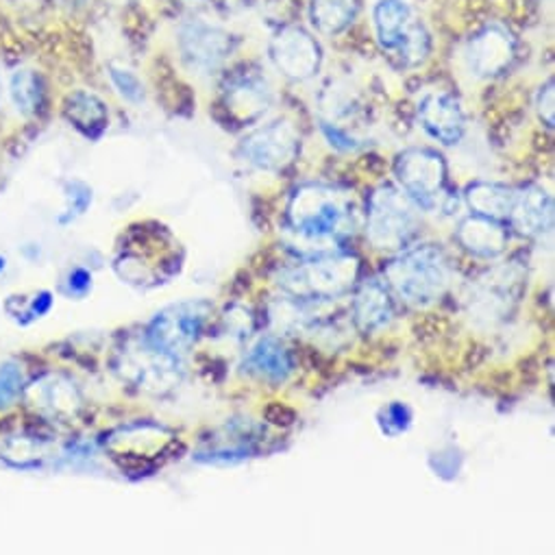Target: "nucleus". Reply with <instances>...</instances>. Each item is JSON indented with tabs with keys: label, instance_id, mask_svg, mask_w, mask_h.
I'll return each instance as SVG.
<instances>
[{
	"label": "nucleus",
	"instance_id": "obj_1",
	"mask_svg": "<svg viewBox=\"0 0 555 555\" xmlns=\"http://www.w3.org/2000/svg\"><path fill=\"white\" fill-rule=\"evenodd\" d=\"M356 205L351 196L334 185L308 183L301 185L288 203V229L299 242L310 244L304 257L332 253L336 246L356 233Z\"/></svg>",
	"mask_w": 555,
	"mask_h": 555
},
{
	"label": "nucleus",
	"instance_id": "obj_2",
	"mask_svg": "<svg viewBox=\"0 0 555 555\" xmlns=\"http://www.w3.org/2000/svg\"><path fill=\"white\" fill-rule=\"evenodd\" d=\"M453 280V266L436 244L405 246L384 266V284L412 308H429L444 297Z\"/></svg>",
	"mask_w": 555,
	"mask_h": 555
},
{
	"label": "nucleus",
	"instance_id": "obj_3",
	"mask_svg": "<svg viewBox=\"0 0 555 555\" xmlns=\"http://www.w3.org/2000/svg\"><path fill=\"white\" fill-rule=\"evenodd\" d=\"M360 263L349 253L310 255L301 263L280 274V286L286 295L301 304L336 301L351 293L358 282Z\"/></svg>",
	"mask_w": 555,
	"mask_h": 555
},
{
	"label": "nucleus",
	"instance_id": "obj_4",
	"mask_svg": "<svg viewBox=\"0 0 555 555\" xmlns=\"http://www.w3.org/2000/svg\"><path fill=\"white\" fill-rule=\"evenodd\" d=\"M377 42L403 68H416L431 53V36L408 0H377L373 8Z\"/></svg>",
	"mask_w": 555,
	"mask_h": 555
},
{
	"label": "nucleus",
	"instance_id": "obj_5",
	"mask_svg": "<svg viewBox=\"0 0 555 555\" xmlns=\"http://www.w3.org/2000/svg\"><path fill=\"white\" fill-rule=\"evenodd\" d=\"M395 175L410 201L425 211L453 214L455 196L447 190V164L440 153L429 149H410L397 157Z\"/></svg>",
	"mask_w": 555,
	"mask_h": 555
},
{
	"label": "nucleus",
	"instance_id": "obj_6",
	"mask_svg": "<svg viewBox=\"0 0 555 555\" xmlns=\"http://www.w3.org/2000/svg\"><path fill=\"white\" fill-rule=\"evenodd\" d=\"M418 207L392 185L377 188L366 207V237L375 248L403 250L418 233Z\"/></svg>",
	"mask_w": 555,
	"mask_h": 555
},
{
	"label": "nucleus",
	"instance_id": "obj_7",
	"mask_svg": "<svg viewBox=\"0 0 555 555\" xmlns=\"http://www.w3.org/2000/svg\"><path fill=\"white\" fill-rule=\"evenodd\" d=\"M116 371L125 382L149 395H164L183 379L179 356L153 347L146 338L142 345H127L118 353Z\"/></svg>",
	"mask_w": 555,
	"mask_h": 555
},
{
	"label": "nucleus",
	"instance_id": "obj_8",
	"mask_svg": "<svg viewBox=\"0 0 555 555\" xmlns=\"http://www.w3.org/2000/svg\"><path fill=\"white\" fill-rule=\"evenodd\" d=\"M211 317V304L203 299L181 301L159 310L146 327L144 338L168 353H188L201 334L205 332Z\"/></svg>",
	"mask_w": 555,
	"mask_h": 555
},
{
	"label": "nucleus",
	"instance_id": "obj_9",
	"mask_svg": "<svg viewBox=\"0 0 555 555\" xmlns=\"http://www.w3.org/2000/svg\"><path fill=\"white\" fill-rule=\"evenodd\" d=\"M301 149L299 131L288 120H274L255 129L240 144L242 159L263 172H282L288 168Z\"/></svg>",
	"mask_w": 555,
	"mask_h": 555
},
{
	"label": "nucleus",
	"instance_id": "obj_10",
	"mask_svg": "<svg viewBox=\"0 0 555 555\" xmlns=\"http://www.w3.org/2000/svg\"><path fill=\"white\" fill-rule=\"evenodd\" d=\"M177 42L183 64L196 75H214L233 51L231 34L205 21L185 23L179 29Z\"/></svg>",
	"mask_w": 555,
	"mask_h": 555
},
{
	"label": "nucleus",
	"instance_id": "obj_11",
	"mask_svg": "<svg viewBox=\"0 0 555 555\" xmlns=\"http://www.w3.org/2000/svg\"><path fill=\"white\" fill-rule=\"evenodd\" d=\"M270 60L288 79L308 81L319 73L323 53L312 34L301 27H284L270 40Z\"/></svg>",
	"mask_w": 555,
	"mask_h": 555
},
{
	"label": "nucleus",
	"instance_id": "obj_12",
	"mask_svg": "<svg viewBox=\"0 0 555 555\" xmlns=\"http://www.w3.org/2000/svg\"><path fill=\"white\" fill-rule=\"evenodd\" d=\"M464 57L473 75L483 79L499 77L512 66L516 57V42L501 25H486L468 40Z\"/></svg>",
	"mask_w": 555,
	"mask_h": 555
},
{
	"label": "nucleus",
	"instance_id": "obj_13",
	"mask_svg": "<svg viewBox=\"0 0 555 555\" xmlns=\"http://www.w3.org/2000/svg\"><path fill=\"white\" fill-rule=\"evenodd\" d=\"M224 109L242 125L255 122L272 103V92L259 70L233 73L222 92Z\"/></svg>",
	"mask_w": 555,
	"mask_h": 555
},
{
	"label": "nucleus",
	"instance_id": "obj_14",
	"mask_svg": "<svg viewBox=\"0 0 555 555\" xmlns=\"http://www.w3.org/2000/svg\"><path fill=\"white\" fill-rule=\"evenodd\" d=\"M416 116L425 133L444 146L460 144L466 133V114L460 101L447 92L427 94L418 103Z\"/></svg>",
	"mask_w": 555,
	"mask_h": 555
},
{
	"label": "nucleus",
	"instance_id": "obj_15",
	"mask_svg": "<svg viewBox=\"0 0 555 555\" xmlns=\"http://www.w3.org/2000/svg\"><path fill=\"white\" fill-rule=\"evenodd\" d=\"M505 224L525 237H540L553 229V198L538 185L514 190Z\"/></svg>",
	"mask_w": 555,
	"mask_h": 555
},
{
	"label": "nucleus",
	"instance_id": "obj_16",
	"mask_svg": "<svg viewBox=\"0 0 555 555\" xmlns=\"http://www.w3.org/2000/svg\"><path fill=\"white\" fill-rule=\"evenodd\" d=\"M242 369L248 377L270 384V386H280L288 382V377L295 371V358L291 349L282 343V338L276 336H263L259 338L246 353Z\"/></svg>",
	"mask_w": 555,
	"mask_h": 555
},
{
	"label": "nucleus",
	"instance_id": "obj_17",
	"mask_svg": "<svg viewBox=\"0 0 555 555\" xmlns=\"http://www.w3.org/2000/svg\"><path fill=\"white\" fill-rule=\"evenodd\" d=\"M27 401L40 414L51 418H73L83 403L79 386L66 375H44L27 388Z\"/></svg>",
	"mask_w": 555,
	"mask_h": 555
},
{
	"label": "nucleus",
	"instance_id": "obj_18",
	"mask_svg": "<svg viewBox=\"0 0 555 555\" xmlns=\"http://www.w3.org/2000/svg\"><path fill=\"white\" fill-rule=\"evenodd\" d=\"M395 319L392 293L384 280L371 276L364 280L353 297V321L362 334H377L386 330Z\"/></svg>",
	"mask_w": 555,
	"mask_h": 555
},
{
	"label": "nucleus",
	"instance_id": "obj_19",
	"mask_svg": "<svg viewBox=\"0 0 555 555\" xmlns=\"http://www.w3.org/2000/svg\"><path fill=\"white\" fill-rule=\"evenodd\" d=\"M455 237L464 250L483 259H494L503 255L509 244V231L503 222L477 214L460 222Z\"/></svg>",
	"mask_w": 555,
	"mask_h": 555
},
{
	"label": "nucleus",
	"instance_id": "obj_20",
	"mask_svg": "<svg viewBox=\"0 0 555 555\" xmlns=\"http://www.w3.org/2000/svg\"><path fill=\"white\" fill-rule=\"evenodd\" d=\"M64 114L68 122L90 140H99L109 127L107 105L92 92H73L64 103Z\"/></svg>",
	"mask_w": 555,
	"mask_h": 555
},
{
	"label": "nucleus",
	"instance_id": "obj_21",
	"mask_svg": "<svg viewBox=\"0 0 555 555\" xmlns=\"http://www.w3.org/2000/svg\"><path fill=\"white\" fill-rule=\"evenodd\" d=\"M512 196H514V188L490 183V181H475L464 192V201L473 209V214L492 218L499 222H505L512 205Z\"/></svg>",
	"mask_w": 555,
	"mask_h": 555
},
{
	"label": "nucleus",
	"instance_id": "obj_22",
	"mask_svg": "<svg viewBox=\"0 0 555 555\" xmlns=\"http://www.w3.org/2000/svg\"><path fill=\"white\" fill-rule=\"evenodd\" d=\"M360 12V0H312L310 18L319 34L338 36L353 25Z\"/></svg>",
	"mask_w": 555,
	"mask_h": 555
},
{
	"label": "nucleus",
	"instance_id": "obj_23",
	"mask_svg": "<svg viewBox=\"0 0 555 555\" xmlns=\"http://www.w3.org/2000/svg\"><path fill=\"white\" fill-rule=\"evenodd\" d=\"M44 81L34 68H16L10 75V99L18 114L36 116L44 105Z\"/></svg>",
	"mask_w": 555,
	"mask_h": 555
},
{
	"label": "nucleus",
	"instance_id": "obj_24",
	"mask_svg": "<svg viewBox=\"0 0 555 555\" xmlns=\"http://www.w3.org/2000/svg\"><path fill=\"white\" fill-rule=\"evenodd\" d=\"M414 414L408 403L392 401L377 412V427L386 438H399L412 427Z\"/></svg>",
	"mask_w": 555,
	"mask_h": 555
},
{
	"label": "nucleus",
	"instance_id": "obj_25",
	"mask_svg": "<svg viewBox=\"0 0 555 555\" xmlns=\"http://www.w3.org/2000/svg\"><path fill=\"white\" fill-rule=\"evenodd\" d=\"M0 457H5L10 464L27 468V466H38L40 464V442L36 444V440L27 438V436H12L10 440H5L3 449H0Z\"/></svg>",
	"mask_w": 555,
	"mask_h": 555
},
{
	"label": "nucleus",
	"instance_id": "obj_26",
	"mask_svg": "<svg viewBox=\"0 0 555 555\" xmlns=\"http://www.w3.org/2000/svg\"><path fill=\"white\" fill-rule=\"evenodd\" d=\"M109 81L116 88V92L131 105H140L144 101V83L140 81V77L120 64H112L109 66Z\"/></svg>",
	"mask_w": 555,
	"mask_h": 555
},
{
	"label": "nucleus",
	"instance_id": "obj_27",
	"mask_svg": "<svg viewBox=\"0 0 555 555\" xmlns=\"http://www.w3.org/2000/svg\"><path fill=\"white\" fill-rule=\"evenodd\" d=\"M25 388V373L21 364L5 362L0 364V410L10 408Z\"/></svg>",
	"mask_w": 555,
	"mask_h": 555
},
{
	"label": "nucleus",
	"instance_id": "obj_28",
	"mask_svg": "<svg viewBox=\"0 0 555 555\" xmlns=\"http://www.w3.org/2000/svg\"><path fill=\"white\" fill-rule=\"evenodd\" d=\"M92 205V190L83 181H70L66 188V214L60 218V222H70L86 214V209Z\"/></svg>",
	"mask_w": 555,
	"mask_h": 555
},
{
	"label": "nucleus",
	"instance_id": "obj_29",
	"mask_svg": "<svg viewBox=\"0 0 555 555\" xmlns=\"http://www.w3.org/2000/svg\"><path fill=\"white\" fill-rule=\"evenodd\" d=\"M64 288H66V295H68V297H75V299L86 297V295L92 291V272L86 270V268H81V266L73 268V270L68 272V276H66Z\"/></svg>",
	"mask_w": 555,
	"mask_h": 555
},
{
	"label": "nucleus",
	"instance_id": "obj_30",
	"mask_svg": "<svg viewBox=\"0 0 555 555\" xmlns=\"http://www.w3.org/2000/svg\"><path fill=\"white\" fill-rule=\"evenodd\" d=\"M51 306H53L51 293H40V295H36V297L27 304V308H25V312H23L21 317H27L25 323L36 321V319H42V317L51 310Z\"/></svg>",
	"mask_w": 555,
	"mask_h": 555
},
{
	"label": "nucleus",
	"instance_id": "obj_31",
	"mask_svg": "<svg viewBox=\"0 0 555 555\" xmlns=\"http://www.w3.org/2000/svg\"><path fill=\"white\" fill-rule=\"evenodd\" d=\"M538 114H540L542 122L548 129H553V81L551 79L546 81V86L538 94Z\"/></svg>",
	"mask_w": 555,
	"mask_h": 555
},
{
	"label": "nucleus",
	"instance_id": "obj_32",
	"mask_svg": "<svg viewBox=\"0 0 555 555\" xmlns=\"http://www.w3.org/2000/svg\"><path fill=\"white\" fill-rule=\"evenodd\" d=\"M323 133L327 135L330 144H332V146H336V149H340V151H356V149H358L356 140H353V138H349V135H347L343 129H338L336 125L323 122Z\"/></svg>",
	"mask_w": 555,
	"mask_h": 555
},
{
	"label": "nucleus",
	"instance_id": "obj_33",
	"mask_svg": "<svg viewBox=\"0 0 555 555\" xmlns=\"http://www.w3.org/2000/svg\"><path fill=\"white\" fill-rule=\"evenodd\" d=\"M181 3H183V5H203L205 0H181Z\"/></svg>",
	"mask_w": 555,
	"mask_h": 555
},
{
	"label": "nucleus",
	"instance_id": "obj_34",
	"mask_svg": "<svg viewBox=\"0 0 555 555\" xmlns=\"http://www.w3.org/2000/svg\"><path fill=\"white\" fill-rule=\"evenodd\" d=\"M66 3H81V0H66Z\"/></svg>",
	"mask_w": 555,
	"mask_h": 555
},
{
	"label": "nucleus",
	"instance_id": "obj_35",
	"mask_svg": "<svg viewBox=\"0 0 555 555\" xmlns=\"http://www.w3.org/2000/svg\"><path fill=\"white\" fill-rule=\"evenodd\" d=\"M0 94H3V79H0Z\"/></svg>",
	"mask_w": 555,
	"mask_h": 555
}]
</instances>
